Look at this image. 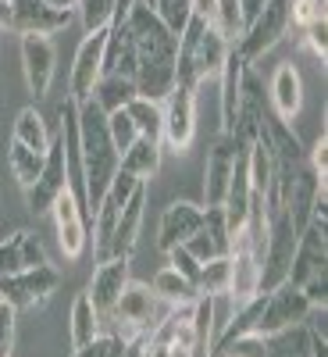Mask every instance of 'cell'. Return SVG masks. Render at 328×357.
Segmentation results:
<instances>
[{
	"mask_svg": "<svg viewBox=\"0 0 328 357\" xmlns=\"http://www.w3.org/2000/svg\"><path fill=\"white\" fill-rule=\"evenodd\" d=\"M132 43H136V97L164 104L168 93L175 89L178 75H175V54H178V40L161 25V18L154 15L150 4H139L129 11L125 18Z\"/></svg>",
	"mask_w": 328,
	"mask_h": 357,
	"instance_id": "1",
	"label": "cell"
},
{
	"mask_svg": "<svg viewBox=\"0 0 328 357\" xmlns=\"http://www.w3.org/2000/svg\"><path fill=\"white\" fill-rule=\"evenodd\" d=\"M79 146H82V175H86V215L93 218L111 178L118 175V161H122L107 132V114L100 111L97 100L79 104Z\"/></svg>",
	"mask_w": 328,
	"mask_h": 357,
	"instance_id": "2",
	"label": "cell"
},
{
	"mask_svg": "<svg viewBox=\"0 0 328 357\" xmlns=\"http://www.w3.org/2000/svg\"><path fill=\"white\" fill-rule=\"evenodd\" d=\"M232 54V43L218 33L214 25H207L200 18H189L186 33L178 36V54H175V75L182 86H203L214 82Z\"/></svg>",
	"mask_w": 328,
	"mask_h": 357,
	"instance_id": "3",
	"label": "cell"
},
{
	"mask_svg": "<svg viewBox=\"0 0 328 357\" xmlns=\"http://www.w3.org/2000/svg\"><path fill=\"white\" fill-rule=\"evenodd\" d=\"M161 301H157V293L150 286H143V282H132L122 289V296H118V304L100 318V321H111V333L114 340H132V336H143V333H150L154 325L161 321Z\"/></svg>",
	"mask_w": 328,
	"mask_h": 357,
	"instance_id": "4",
	"label": "cell"
},
{
	"mask_svg": "<svg viewBox=\"0 0 328 357\" xmlns=\"http://www.w3.org/2000/svg\"><path fill=\"white\" fill-rule=\"evenodd\" d=\"M300 232L292 229V218L286 211L267 215V240H264V257H260V293H272L289 279V264L296 254Z\"/></svg>",
	"mask_w": 328,
	"mask_h": 357,
	"instance_id": "5",
	"label": "cell"
},
{
	"mask_svg": "<svg viewBox=\"0 0 328 357\" xmlns=\"http://www.w3.org/2000/svg\"><path fill=\"white\" fill-rule=\"evenodd\" d=\"M286 33H289V0H267V4L257 11V18L247 22L240 43H235V54H240L247 65H253V61H260V57L272 50Z\"/></svg>",
	"mask_w": 328,
	"mask_h": 357,
	"instance_id": "6",
	"label": "cell"
},
{
	"mask_svg": "<svg viewBox=\"0 0 328 357\" xmlns=\"http://www.w3.org/2000/svg\"><path fill=\"white\" fill-rule=\"evenodd\" d=\"M311 314V301L304 296L300 286L282 282L272 293H260V311H257V336H272L279 329H289V325H300Z\"/></svg>",
	"mask_w": 328,
	"mask_h": 357,
	"instance_id": "7",
	"label": "cell"
},
{
	"mask_svg": "<svg viewBox=\"0 0 328 357\" xmlns=\"http://www.w3.org/2000/svg\"><path fill=\"white\" fill-rule=\"evenodd\" d=\"M264 114H267V104H264V86L260 79L253 75V65L243 68V79H240V104H235V122H232V139L240 151H250V146L264 136Z\"/></svg>",
	"mask_w": 328,
	"mask_h": 357,
	"instance_id": "8",
	"label": "cell"
},
{
	"mask_svg": "<svg viewBox=\"0 0 328 357\" xmlns=\"http://www.w3.org/2000/svg\"><path fill=\"white\" fill-rule=\"evenodd\" d=\"M57 286H61L57 268L40 264V268H29V272L0 275V301H8L15 311H29V307H40Z\"/></svg>",
	"mask_w": 328,
	"mask_h": 357,
	"instance_id": "9",
	"label": "cell"
},
{
	"mask_svg": "<svg viewBox=\"0 0 328 357\" xmlns=\"http://www.w3.org/2000/svg\"><path fill=\"white\" fill-rule=\"evenodd\" d=\"M161 111H164V143L175 154H186L196 139V86L175 82Z\"/></svg>",
	"mask_w": 328,
	"mask_h": 357,
	"instance_id": "10",
	"label": "cell"
},
{
	"mask_svg": "<svg viewBox=\"0 0 328 357\" xmlns=\"http://www.w3.org/2000/svg\"><path fill=\"white\" fill-rule=\"evenodd\" d=\"M325 264H328V218H311V225L300 232L296 240V254L289 264V279L292 286H304L314 275H325Z\"/></svg>",
	"mask_w": 328,
	"mask_h": 357,
	"instance_id": "11",
	"label": "cell"
},
{
	"mask_svg": "<svg viewBox=\"0 0 328 357\" xmlns=\"http://www.w3.org/2000/svg\"><path fill=\"white\" fill-rule=\"evenodd\" d=\"M104 43H107V29L100 33H86V40L75 50V65H72V79H68V100L86 104L93 100L97 93V82L104 75Z\"/></svg>",
	"mask_w": 328,
	"mask_h": 357,
	"instance_id": "12",
	"label": "cell"
},
{
	"mask_svg": "<svg viewBox=\"0 0 328 357\" xmlns=\"http://www.w3.org/2000/svg\"><path fill=\"white\" fill-rule=\"evenodd\" d=\"M68 190V175H65V151H61V139H50V151L47 161L36 175V183L25 190V204L33 215H50L54 200Z\"/></svg>",
	"mask_w": 328,
	"mask_h": 357,
	"instance_id": "13",
	"label": "cell"
},
{
	"mask_svg": "<svg viewBox=\"0 0 328 357\" xmlns=\"http://www.w3.org/2000/svg\"><path fill=\"white\" fill-rule=\"evenodd\" d=\"M75 11H57L43 0H11V29L18 36H50L68 29Z\"/></svg>",
	"mask_w": 328,
	"mask_h": 357,
	"instance_id": "14",
	"label": "cell"
},
{
	"mask_svg": "<svg viewBox=\"0 0 328 357\" xmlns=\"http://www.w3.org/2000/svg\"><path fill=\"white\" fill-rule=\"evenodd\" d=\"M235 158H240V146L228 132H221L207 154V165H203V197H207V207H221L225 200V190H228V178H232V168H235Z\"/></svg>",
	"mask_w": 328,
	"mask_h": 357,
	"instance_id": "15",
	"label": "cell"
},
{
	"mask_svg": "<svg viewBox=\"0 0 328 357\" xmlns=\"http://www.w3.org/2000/svg\"><path fill=\"white\" fill-rule=\"evenodd\" d=\"M50 215H54V229H57V247H61L65 257L75 261L86 250V240H89V232H86V211L79 207V200L65 190L61 197L54 200Z\"/></svg>",
	"mask_w": 328,
	"mask_h": 357,
	"instance_id": "16",
	"label": "cell"
},
{
	"mask_svg": "<svg viewBox=\"0 0 328 357\" xmlns=\"http://www.w3.org/2000/svg\"><path fill=\"white\" fill-rule=\"evenodd\" d=\"M54 43L50 36H22V72H25V86L36 100L47 97V89L54 82Z\"/></svg>",
	"mask_w": 328,
	"mask_h": 357,
	"instance_id": "17",
	"label": "cell"
},
{
	"mask_svg": "<svg viewBox=\"0 0 328 357\" xmlns=\"http://www.w3.org/2000/svg\"><path fill=\"white\" fill-rule=\"evenodd\" d=\"M200 225H203V207H196L189 200H171L161 211V222H157V247L164 254L182 247Z\"/></svg>",
	"mask_w": 328,
	"mask_h": 357,
	"instance_id": "18",
	"label": "cell"
},
{
	"mask_svg": "<svg viewBox=\"0 0 328 357\" xmlns=\"http://www.w3.org/2000/svg\"><path fill=\"white\" fill-rule=\"evenodd\" d=\"M125 286H129V257H107V261H100V268L93 272V279H89L86 296L93 301L97 314L104 318V314L118 304V296H122Z\"/></svg>",
	"mask_w": 328,
	"mask_h": 357,
	"instance_id": "19",
	"label": "cell"
},
{
	"mask_svg": "<svg viewBox=\"0 0 328 357\" xmlns=\"http://www.w3.org/2000/svg\"><path fill=\"white\" fill-rule=\"evenodd\" d=\"M40 264H50V261H47V250H43L36 232L18 229L0 243V275L29 272V268H40Z\"/></svg>",
	"mask_w": 328,
	"mask_h": 357,
	"instance_id": "20",
	"label": "cell"
},
{
	"mask_svg": "<svg viewBox=\"0 0 328 357\" xmlns=\"http://www.w3.org/2000/svg\"><path fill=\"white\" fill-rule=\"evenodd\" d=\"M267 100H272V114H279L282 122H292V118L300 114V107H304V79H300V68H296L292 61H282L275 68Z\"/></svg>",
	"mask_w": 328,
	"mask_h": 357,
	"instance_id": "21",
	"label": "cell"
},
{
	"mask_svg": "<svg viewBox=\"0 0 328 357\" xmlns=\"http://www.w3.org/2000/svg\"><path fill=\"white\" fill-rule=\"evenodd\" d=\"M143 207H146V183H139L129 200L122 204V215L114 225V240H111V257H132V247L139 240V225H143Z\"/></svg>",
	"mask_w": 328,
	"mask_h": 357,
	"instance_id": "22",
	"label": "cell"
},
{
	"mask_svg": "<svg viewBox=\"0 0 328 357\" xmlns=\"http://www.w3.org/2000/svg\"><path fill=\"white\" fill-rule=\"evenodd\" d=\"M264 357H314V340L307 333V325H289L272 336H264Z\"/></svg>",
	"mask_w": 328,
	"mask_h": 357,
	"instance_id": "23",
	"label": "cell"
},
{
	"mask_svg": "<svg viewBox=\"0 0 328 357\" xmlns=\"http://www.w3.org/2000/svg\"><path fill=\"white\" fill-rule=\"evenodd\" d=\"M68 336H72V350L86 347L89 340L100 336V314L93 307V301H89L86 293H79L72 301V314H68Z\"/></svg>",
	"mask_w": 328,
	"mask_h": 357,
	"instance_id": "24",
	"label": "cell"
},
{
	"mask_svg": "<svg viewBox=\"0 0 328 357\" xmlns=\"http://www.w3.org/2000/svg\"><path fill=\"white\" fill-rule=\"evenodd\" d=\"M125 114L132 118V126H136V132H139L143 139H150L154 146L164 143V111H161V104L143 100V97H132V100L125 104Z\"/></svg>",
	"mask_w": 328,
	"mask_h": 357,
	"instance_id": "25",
	"label": "cell"
},
{
	"mask_svg": "<svg viewBox=\"0 0 328 357\" xmlns=\"http://www.w3.org/2000/svg\"><path fill=\"white\" fill-rule=\"evenodd\" d=\"M11 139L29 146L36 154H47L50 151V132H47V122L36 107H22L18 118H15V129H11Z\"/></svg>",
	"mask_w": 328,
	"mask_h": 357,
	"instance_id": "26",
	"label": "cell"
},
{
	"mask_svg": "<svg viewBox=\"0 0 328 357\" xmlns=\"http://www.w3.org/2000/svg\"><path fill=\"white\" fill-rule=\"evenodd\" d=\"M118 168L129 172L132 178H139V183H146V178H154L157 168H161V146H154L150 139H136L129 151L122 154V161H118Z\"/></svg>",
	"mask_w": 328,
	"mask_h": 357,
	"instance_id": "27",
	"label": "cell"
},
{
	"mask_svg": "<svg viewBox=\"0 0 328 357\" xmlns=\"http://www.w3.org/2000/svg\"><path fill=\"white\" fill-rule=\"evenodd\" d=\"M154 293H157V301H164V304H171V307H178V304H193L196 301V286L186 279V275H178L175 268L168 264V268H161V272L154 275V286H150Z\"/></svg>",
	"mask_w": 328,
	"mask_h": 357,
	"instance_id": "28",
	"label": "cell"
},
{
	"mask_svg": "<svg viewBox=\"0 0 328 357\" xmlns=\"http://www.w3.org/2000/svg\"><path fill=\"white\" fill-rule=\"evenodd\" d=\"M132 97H136V82H132V79H125V75H100L97 93H93V100L100 104V111H104V114L122 111Z\"/></svg>",
	"mask_w": 328,
	"mask_h": 357,
	"instance_id": "29",
	"label": "cell"
},
{
	"mask_svg": "<svg viewBox=\"0 0 328 357\" xmlns=\"http://www.w3.org/2000/svg\"><path fill=\"white\" fill-rule=\"evenodd\" d=\"M43 161H47V154L29 151V146H22V143H15V139L8 143V168H11L15 183H18L22 190H29V186L36 183V175H40Z\"/></svg>",
	"mask_w": 328,
	"mask_h": 357,
	"instance_id": "30",
	"label": "cell"
},
{
	"mask_svg": "<svg viewBox=\"0 0 328 357\" xmlns=\"http://www.w3.org/2000/svg\"><path fill=\"white\" fill-rule=\"evenodd\" d=\"M228 279H232V261L228 257L203 261L200 275H196V293L200 296H221V293H228Z\"/></svg>",
	"mask_w": 328,
	"mask_h": 357,
	"instance_id": "31",
	"label": "cell"
},
{
	"mask_svg": "<svg viewBox=\"0 0 328 357\" xmlns=\"http://www.w3.org/2000/svg\"><path fill=\"white\" fill-rule=\"evenodd\" d=\"M218 33L235 47L243 36V29H247V18H243V8H240V0H218V8H214V22H211Z\"/></svg>",
	"mask_w": 328,
	"mask_h": 357,
	"instance_id": "32",
	"label": "cell"
},
{
	"mask_svg": "<svg viewBox=\"0 0 328 357\" xmlns=\"http://www.w3.org/2000/svg\"><path fill=\"white\" fill-rule=\"evenodd\" d=\"M154 15L161 18V25L178 40L186 33V25L193 18V4L189 0H154Z\"/></svg>",
	"mask_w": 328,
	"mask_h": 357,
	"instance_id": "33",
	"label": "cell"
},
{
	"mask_svg": "<svg viewBox=\"0 0 328 357\" xmlns=\"http://www.w3.org/2000/svg\"><path fill=\"white\" fill-rule=\"evenodd\" d=\"M264 336L257 333H243V336H232V340H221L207 350V357H264Z\"/></svg>",
	"mask_w": 328,
	"mask_h": 357,
	"instance_id": "34",
	"label": "cell"
},
{
	"mask_svg": "<svg viewBox=\"0 0 328 357\" xmlns=\"http://www.w3.org/2000/svg\"><path fill=\"white\" fill-rule=\"evenodd\" d=\"M79 18L86 25V33H100L114 18V0H79Z\"/></svg>",
	"mask_w": 328,
	"mask_h": 357,
	"instance_id": "35",
	"label": "cell"
},
{
	"mask_svg": "<svg viewBox=\"0 0 328 357\" xmlns=\"http://www.w3.org/2000/svg\"><path fill=\"white\" fill-rule=\"evenodd\" d=\"M107 132H111V139H114V151H118V154H125L129 146L139 139V132H136V126H132V118L125 114V107L107 114Z\"/></svg>",
	"mask_w": 328,
	"mask_h": 357,
	"instance_id": "36",
	"label": "cell"
},
{
	"mask_svg": "<svg viewBox=\"0 0 328 357\" xmlns=\"http://www.w3.org/2000/svg\"><path fill=\"white\" fill-rule=\"evenodd\" d=\"M325 11H328V0H289V25L307 29V25L321 22Z\"/></svg>",
	"mask_w": 328,
	"mask_h": 357,
	"instance_id": "37",
	"label": "cell"
},
{
	"mask_svg": "<svg viewBox=\"0 0 328 357\" xmlns=\"http://www.w3.org/2000/svg\"><path fill=\"white\" fill-rule=\"evenodd\" d=\"M15 329H18V311L8 301H0V357L15 354Z\"/></svg>",
	"mask_w": 328,
	"mask_h": 357,
	"instance_id": "38",
	"label": "cell"
},
{
	"mask_svg": "<svg viewBox=\"0 0 328 357\" xmlns=\"http://www.w3.org/2000/svg\"><path fill=\"white\" fill-rule=\"evenodd\" d=\"M304 43H307V50L318 57V61H325L328 57V22L325 18L304 29Z\"/></svg>",
	"mask_w": 328,
	"mask_h": 357,
	"instance_id": "39",
	"label": "cell"
},
{
	"mask_svg": "<svg viewBox=\"0 0 328 357\" xmlns=\"http://www.w3.org/2000/svg\"><path fill=\"white\" fill-rule=\"evenodd\" d=\"M168 264L175 268L178 275H186L193 286H196V275H200V261L186 250V247H175V250H168Z\"/></svg>",
	"mask_w": 328,
	"mask_h": 357,
	"instance_id": "40",
	"label": "cell"
},
{
	"mask_svg": "<svg viewBox=\"0 0 328 357\" xmlns=\"http://www.w3.org/2000/svg\"><path fill=\"white\" fill-rule=\"evenodd\" d=\"M307 165H311V172H314L318 178H328V136H325V129H321V136L314 139V146L307 151Z\"/></svg>",
	"mask_w": 328,
	"mask_h": 357,
	"instance_id": "41",
	"label": "cell"
},
{
	"mask_svg": "<svg viewBox=\"0 0 328 357\" xmlns=\"http://www.w3.org/2000/svg\"><path fill=\"white\" fill-rule=\"evenodd\" d=\"M111 347H114V336H107V333H100L97 340H89L86 347H79V350H72V357H107V354H111Z\"/></svg>",
	"mask_w": 328,
	"mask_h": 357,
	"instance_id": "42",
	"label": "cell"
},
{
	"mask_svg": "<svg viewBox=\"0 0 328 357\" xmlns=\"http://www.w3.org/2000/svg\"><path fill=\"white\" fill-rule=\"evenodd\" d=\"M146 357H193L186 350H178V347H168V343H146Z\"/></svg>",
	"mask_w": 328,
	"mask_h": 357,
	"instance_id": "43",
	"label": "cell"
},
{
	"mask_svg": "<svg viewBox=\"0 0 328 357\" xmlns=\"http://www.w3.org/2000/svg\"><path fill=\"white\" fill-rule=\"evenodd\" d=\"M189 4H193V18H200V22H207V25L214 22V8H218V0H189Z\"/></svg>",
	"mask_w": 328,
	"mask_h": 357,
	"instance_id": "44",
	"label": "cell"
},
{
	"mask_svg": "<svg viewBox=\"0 0 328 357\" xmlns=\"http://www.w3.org/2000/svg\"><path fill=\"white\" fill-rule=\"evenodd\" d=\"M136 4H139V0H114V18H111V25H122Z\"/></svg>",
	"mask_w": 328,
	"mask_h": 357,
	"instance_id": "45",
	"label": "cell"
},
{
	"mask_svg": "<svg viewBox=\"0 0 328 357\" xmlns=\"http://www.w3.org/2000/svg\"><path fill=\"white\" fill-rule=\"evenodd\" d=\"M264 4H267V0H240V8H243V18H247V22H253V18H257V11H260Z\"/></svg>",
	"mask_w": 328,
	"mask_h": 357,
	"instance_id": "46",
	"label": "cell"
},
{
	"mask_svg": "<svg viewBox=\"0 0 328 357\" xmlns=\"http://www.w3.org/2000/svg\"><path fill=\"white\" fill-rule=\"evenodd\" d=\"M11 29V0H0V33Z\"/></svg>",
	"mask_w": 328,
	"mask_h": 357,
	"instance_id": "47",
	"label": "cell"
},
{
	"mask_svg": "<svg viewBox=\"0 0 328 357\" xmlns=\"http://www.w3.org/2000/svg\"><path fill=\"white\" fill-rule=\"evenodd\" d=\"M43 4H50V8H57V11H75L79 0H43Z\"/></svg>",
	"mask_w": 328,
	"mask_h": 357,
	"instance_id": "48",
	"label": "cell"
},
{
	"mask_svg": "<svg viewBox=\"0 0 328 357\" xmlns=\"http://www.w3.org/2000/svg\"><path fill=\"white\" fill-rule=\"evenodd\" d=\"M143 4H150V8H154V0H143Z\"/></svg>",
	"mask_w": 328,
	"mask_h": 357,
	"instance_id": "49",
	"label": "cell"
},
{
	"mask_svg": "<svg viewBox=\"0 0 328 357\" xmlns=\"http://www.w3.org/2000/svg\"><path fill=\"white\" fill-rule=\"evenodd\" d=\"M196 357H207V354H196Z\"/></svg>",
	"mask_w": 328,
	"mask_h": 357,
	"instance_id": "50",
	"label": "cell"
}]
</instances>
